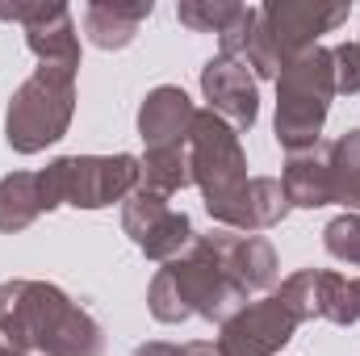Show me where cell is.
<instances>
[{
  "instance_id": "24",
  "label": "cell",
  "mask_w": 360,
  "mask_h": 356,
  "mask_svg": "<svg viewBox=\"0 0 360 356\" xmlns=\"http://www.w3.org/2000/svg\"><path fill=\"white\" fill-rule=\"evenodd\" d=\"M176 356H222V348L210 344V340H193V344H180Z\"/></svg>"
},
{
  "instance_id": "12",
  "label": "cell",
  "mask_w": 360,
  "mask_h": 356,
  "mask_svg": "<svg viewBox=\"0 0 360 356\" xmlns=\"http://www.w3.org/2000/svg\"><path fill=\"white\" fill-rule=\"evenodd\" d=\"M205 248L214 252V260L226 268L248 293L256 289H272L281 268H276V252L264 235H239V231H210L201 235Z\"/></svg>"
},
{
  "instance_id": "14",
  "label": "cell",
  "mask_w": 360,
  "mask_h": 356,
  "mask_svg": "<svg viewBox=\"0 0 360 356\" xmlns=\"http://www.w3.org/2000/svg\"><path fill=\"white\" fill-rule=\"evenodd\" d=\"M281 184H285L289 205H297V210L331 205V143H314L306 151H293L285 160Z\"/></svg>"
},
{
  "instance_id": "26",
  "label": "cell",
  "mask_w": 360,
  "mask_h": 356,
  "mask_svg": "<svg viewBox=\"0 0 360 356\" xmlns=\"http://www.w3.org/2000/svg\"><path fill=\"white\" fill-rule=\"evenodd\" d=\"M0 356H30V352H17V348H0Z\"/></svg>"
},
{
  "instance_id": "2",
  "label": "cell",
  "mask_w": 360,
  "mask_h": 356,
  "mask_svg": "<svg viewBox=\"0 0 360 356\" xmlns=\"http://www.w3.org/2000/svg\"><path fill=\"white\" fill-rule=\"evenodd\" d=\"M147 306L160 323H184V319L226 323L235 310L248 306V289L214 260V252L197 235L184 256L168 260L155 272L147 289Z\"/></svg>"
},
{
  "instance_id": "25",
  "label": "cell",
  "mask_w": 360,
  "mask_h": 356,
  "mask_svg": "<svg viewBox=\"0 0 360 356\" xmlns=\"http://www.w3.org/2000/svg\"><path fill=\"white\" fill-rule=\"evenodd\" d=\"M134 356H176V344H164V340H151V344H139Z\"/></svg>"
},
{
  "instance_id": "21",
  "label": "cell",
  "mask_w": 360,
  "mask_h": 356,
  "mask_svg": "<svg viewBox=\"0 0 360 356\" xmlns=\"http://www.w3.org/2000/svg\"><path fill=\"white\" fill-rule=\"evenodd\" d=\"M239 8L243 4H235V0H180L176 17H180V25H188L197 34H222L239 17Z\"/></svg>"
},
{
  "instance_id": "23",
  "label": "cell",
  "mask_w": 360,
  "mask_h": 356,
  "mask_svg": "<svg viewBox=\"0 0 360 356\" xmlns=\"http://www.w3.org/2000/svg\"><path fill=\"white\" fill-rule=\"evenodd\" d=\"M331 63H335V92H360V51L356 42H340L331 51Z\"/></svg>"
},
{
  "instance_id": "3",
  "label": "cell",
  "mask_w": 360,
  "mask_h": 356,
  "mask_svg": "<svg viewBox=\"0 0 360 356\" xmlns=\"http://www.w3.org/2000/svg\"><path fill=\"white\" fill-rule=\"evenodd\" d=\"M335 96V63L327 46H314L306 55H297L293 63H285V72L276 76V143L293 155L306 151L314 143H323V122Z\"/></svg>"
},
{
  "instance_id": "13",
  "label": "cell",
  "mask_w": 360,
  "mask_h": 356,
  "mask_svg": "<svg viewBox=\"0 0 360 356\" xmlns=\"http://www.w3.org/2000/svg\"><path fill=\"white\" fill-rule=\"evenodd\" d=\"M193 117H197V105L188 101V92L176 89V84H160L139 105V139H143L147 151L188 147Z\"/></svg>"
},
{
  "instance_id": "5",
  "label": "cell",
  "mask_w": 360,
  "mask_h": 356,
  "mask_svg": "<svg viewBox=\"0 0 360 356\" xmlns=\"http://www.w3.org/2000/svg\"><path fill=\"white\" fill-rule=\"evenodd\" d=\"M139 189V155H63L51 160L38 172V197L42 214L59 205L76 210H105L113 201H126Z\"/></svg>"
},
{
  "instance_id": "9",
  "label": "cell",
  "mask_w": 360,
  "mask_h": 356,
  "mask_svg": "<svg viewBox=\"0 0 360 356\" xmlns=\"http://www.w3.org/2000/svg\"><path fill=\"white\" fill-rule=\"evenodd\" d=\"M297 327H302V319L293 314V306L281 293H269L260 302H248L243 310H235L222 323L218 348H222V356H276L293 340Z\"/></svg>"
},
{
  "instance_id": "11",
  "label": "cell",
  "mask_w": 360,
  "mask_h": 356,
  "mask_svg": "<svg viewBox=\"0 0 360 356\" xmlns=\"http://www.w3.org/2000/svg\"><path fill=\"white\" fill-rule=\"evenodd\" d=\"M201 92H205L210 109L222 122H231L235 130H252L256 126V117H260V92H256V76L239 59L214 55L201 68Z\"/></svg>"
},
{
  "instance_id": "6",
  "label": "cell",
  "mask_w": 360,
  "mask_h": 356,
  "mask_svg": "<svg viewBox=\"0 0 360 356\" xmlns=\"http://www.w3.org/2000/svg\"><path fill=\"white\" fill-rule=\"evenodd\" d=\"M188 168L193 184L205 197V210L214 222H226V214L235 210V201L248 189V155L239 143V130L231 122H222L214 109H197L193 117V134H188Z\"/></svg>"
},
{
  "instance_id": "8",
  "label": "cell",
  "mask_w": 360,
  "mask_h": 356,
  "mask_svg": "<svg viewBox=\"0 0 360 356\" xmlns=\"http://www.w3.org/2000/svg\"><path fill=\"white\" fill-rule=\"evenodd\" d=\"M122 231L130 235V243L147 256V260H176L188 252V243L197 239L193 235V222L168 205V197L160 193H147V189H134L126 201H122Z\"/></svg>"
},
{
  "instance_id": "4",
  "label": "cell",
  "mask_w": 360,
  "mask_h": 356,
  "mask_svg": "<svg viewBox=\"0 0 360 356\" xmlns=\"http://www.w3.org/2000/svg\"><path fill=\"white\" fill-rule=\"evenodd\" d=\"M72 113H76V72L38 63V72L8 96L4 143L17 155H38L68 134Z\"/></svg>"
},
{
  "instance_id": "27",
  "label": "cell",
  "mask_w": 360,
  "mask_h": 356,
  "mask_svg": "<svg viewBox=\"0 0 360 356\" xmlns=\"http://www.w3.org/2000/svg\"><path fill=\"white\" fill-rule=\"evenodd\" d=\"M356 51H360V42H356Z\"/></svg>"
},
{
  "instance_id": "18",
  "label": "cell",
  "mask_w": 360,
  "mask_h": 356,
  "mask_svg": "<svg viewBox=\"0 0 360 356\" xmlns=\"http://www.w3.org/2000/svg\"><path fill=\"white\" fill-rule=\"evenodd\" d=\"M38 214H42L38 172H8V177H0V231L4 235L25 231Z\"/></svg>"
},
{
  "instance_id": "19",
  "label": "cell",
  "mask_w": 360,
  "mask_h": 356,
  "mask_svg": "<svg viewBox=\"0 0 360 356\" xmlns=\"http://www.w3.org/2000/svg\"><path fill=\"white\" fill-rule=\"evenodd\" d=\"M331 205L360 214V130H348L331 143Z\"/></svg>"
},
{
  "instance_id": "10",
  "label": "cell",
  "mask_w": 360,
  "mask_h": 356,
  "mask_svg": "<svg viewBox=\"0 0 360 356\" xmlns=\"http://www.w3.org/2000/svg\"><path fill=\"white\" fill-rule=\"evenodd\" d=\"M0 21L25 25V46L38 63L80 72V34L68 4H0Z\"/></svg>"
},
{
  "instance_id": "20",
  "label": "cell",
  "mask_w": 360,
  "mask_h": 356,
  "mask_svg": "<svg viewBox=\"0 0 360 356\" xmlns=\"http://www.w3.org/2000/svg\"><path fill=\"white\" fill-rule=\"evenodd\" d=\"M193 184V168H188V147H164V151H147L139 160V189L172 197L180 189Z\"/></svg>"
},
{
  "instance_id": "7",
  "label": "cell",
  "mask_w": 360,
  "mask_h": 356,
  "mask_svg": "<svg viewBox=\"0 0 360 356\" xmlns=\"http://www.w3.org/2000/svg\"><path fill=\"white\" fill-rule=\"evenodd\" d=\"M352 13V4H319V0H269L260 8V30L269 38L272 55L285 63H293L297 55L319 46V34H331L335 25H344Z\"/></svg>"
},
{
  "instance_id": "16",
  "label": "cell",
  "mask_w": 360,
  "mask_h": 356,
  "mask_svg": "<svg viewBox=\"0 0 360 356\" xmlns=\"http://www.w3.org/2000/svg\"><path fill=\"white\" fill-rule=\"evenodd\" d=\"M289 210H293V205H289L281 180L276 177H252L248 189H243V197L235 201V210L226 214L222 227H231V231H239V235H256V231H269L276 222H285Z\"/></svg>"
},
{
  "instance_id": "15",
  "label": "cell",
  "mask_w": 360,
  "mask_h": 356,
  "mask_svg": "<svg viewBox=\"0 0 360 356\" xmlns=\"http://www.w3.org/2000/svg\"><path fill=\"white\" fill-rule=\"evenodd\" d=\"M155 13L151 0H139V4H122V0H92L84 8V34H89L92 46L101 51H122L134 42L139 25Z\"/></svg>"
},
{
  "instance_id": "17",
  "label": "cell",
  "mask_w": 360,
  "mask_h": 356,
  "mask_svg": "<svg viewBox=\"0 0 360 356\" xmlns=\"http://www.w3.org/2000/svg\"><path fill=\"white\" fill-rule=\"evenodd\" d=\"M314 319H327L335 327L360 323V276L314 268Z\"/></svg>"
},
{
  "instance_id": "1",
  "label": "cell",
  "mask_w": 360,
  "mask_h": 356,
  "mask_svg": "<svg viewBox=\"0 0 360 356\" xmlns=\"http://www.w3.org/2000/svg\"><path fill=\"white\" fill-rule=\"evenodd\" d=\"M0 340L17 352L105 356V331L59 285L4 281L0 285Z\"/></svg>"
},
{
  "instance_id": "22",
  "label": "cell",
  "mask_w": 360,
  "mask_h": 356,
  "mask_svg": "<svg viewBox=\"0 0 360 356\" xmlns=\"http://www.w3.org/2000/svg\"><path fill=\"white\" fill-rule=\"evenodd\" d=\"M323 248H327L335 260L360 268V214H340V218H331L327 231H323Z\"/></svg>"
}]
</instances>
